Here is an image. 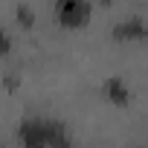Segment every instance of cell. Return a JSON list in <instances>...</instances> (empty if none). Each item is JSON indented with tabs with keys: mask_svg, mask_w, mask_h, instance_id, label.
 <instances>
[{
	"mask_svg": "<svg viewBox=\"0 0 148 148\" xmlns=\"http://www.w3.org/2000/svg\"><path fill=\"white\" fill-rule=\"evenodd\" d=\"M12 52V35L0 26V55H9Z\"/></svg>",
	"mask_w": 148,
	"mask_h": 148,
	"instance_id": "8992f818",
	"label": "cell"
},
{
	"mask_svg": "<svg viewBox=\"0 0 148 148\" xmlns=\"http://www.w3.org/2000/svg\"><path fill=\"white\" fill-rule=\"evenodd\" d=\"M0 148H6V145H0Z\"/></svg>",
	"mask_w": 148,
	"mask_h": 148,
	"instance_id": "52a82bcc",
	"label": "cell"
},
{
	"mask_svg": "<svg viewBox=\"0 0 148 148\" xmlns=\"http://www.w3.org/2000/svg\"><path fill=\"white\" fill-rule=\"evenodd\" d=\"M15 18H18V21H21V26H26V29L35 23V15H32V9H29V6H15Z\"/></svg>",
	"mask_w": 148,
	"mask_h": 148,
	"instance_id": "5b68a950",
	"label": "cell"
},
{
	"mask_svg": "<svg viewBox=\"0 0 148 148\" xmlns=\"http://www.w3.org/2000/svg\"><path fill=\"white\" fill-rule=\"evenodd\" d=\"M142 148H148V145H142Z\"/></svg>",
	"mask_w": 148,
	"mask_h": 148,
	"instance_id": "ba28073f",
	"label": "cell"
},
{
	"mask_svg": "<svg viewBox=\"0 0 148 148\" xmlns=\"http://www.w3.org/2000/svg\"><path fill=\"white\" fill-rule=\"evenodd\" d=\"M102 96H105L108 102H113V105H128V102H131V87H128L119 76H110V79L102 82Z\"/></svg>",
	"mask_w": 148,
	"mask_h": 148,
	"instance_id": "277c9868",
	"label": "cell"
},
{
	"mask_svg": "<svg viewBox=\"0 0 148 148\" xmlns=\"http://www.w3.org/2000/svg\"><path fill=\"white\" fill-rule=\"evenodd\" d=\"M38 128L44 136V148H76L64 122H58L52 116H38Z\"/></svg>",
	"mask_w": 148,
	"mask_h": 148,
	"instance_id": "6da1fadb",
	"label": "cell"
},
{
	"mask_svg": "<svg viewBox=\"0 0 148 148\" xmlns=\"http://www.w3.org/2000/svg\"><path fill=\"white\" fill-rule=\"evenodd\" d=\"M110 38H116V41H142V38H148V21L139 18V15L122 18L110 26Z\"/></svg>",
	"mask_w": 148,
	"mask_h": 148,
	"instance_id": "3957f363",
	"label": "cell"
},
{
	"mask_svg": "<svg viewBox=\"0 0 148 148\" xmlns=\"http://www.w3.org/2000/svg\"><path fill=\"white\" fill-rule=\"evenodd\" d=\"M90 3L84 0H58L55 3V18L61 26H82L87 18H90Z\"/></svg>",
	"mask_w": 148,
	"mask_h": 148,
	"instance_id": "7a4b0ae2",
	"label": "cell"
}]
</instances>
